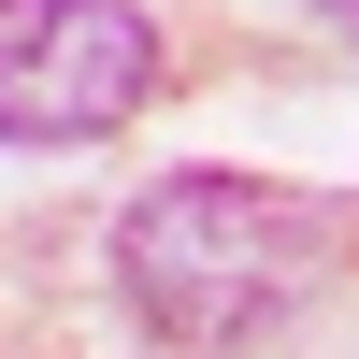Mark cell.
<instances>
[{
    "mask_svg": "<svg viewBox=\"0 0 359 359\" xmlns=\"http://www.w3.org/2000/svg\"><path fill=\"white\" fill-rule=\"evenodd\" d=\"M345 273V216L273 172H158L115 230V287L158 345H259Z\"/></svg>",
    "mask_w": 359,
    "mask_h": 359,
    "instance_id": "1",
    "label": "cell"
},
{
    "mask_svg": "<svg viewBox=\"0 0 359 359\" xmlns=\"http://www.w3.org/2000/svg\"><path fill=\"white\" fill-rule=\"evenodd\" d=\"M331 15H345V29H359V0H331Z\"/></svg>",
    "mask_w": 359,
    "mask_h": 359,
    "instance_id": "3",
    "label": "cell"
},
{
    "mask_svg": "<svg viewBox=\"0 0 359 359\" xmlns=\"http://www.w3.org/2000/svg\"><path fill=\"white\" fill-rule=\"evenodd\" d=\"M158 101V29L130 0H0V144H115Z\"/></svg>",
    "mask_w": 359,
    "mask_h": 359,
    "instance_id": "2",
    "label": "cell"
}]
</instances>
